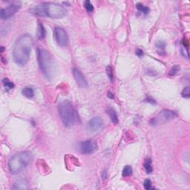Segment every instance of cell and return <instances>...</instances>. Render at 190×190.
<instances>
[{"label":"cell","instance_id":"27","mask_svg":"<svg viewBox=\"0 0 190 190\" xmlns=\"http://www.w3.org/2000/svg\"><path fill=\"white\" fill-rule=\"evenodd\" d=\"M136 55L138 56H143V51H142L141 49H138L136 51Z\"/></svg>","mask_w":190,"mask_h":190},{"label":"cell","instance_id":"6","mask_svg":"<svg viewBox=\"0 0 190 190\" xmlns=\"http://www.w3.org/2000/svg\"><path fill=\"white\" fill-rule=\"evenodd\" d=\"M175 117H177V114L175 112L171 110H168V109H164V110L160 112L157 117L153 118L151 121H154V123H152L153 125H157L158 123H164L168 122V121L175 118Z\"/></svg>","mask_w":190,"mask_h":190},{"label":"cell","instance_id":"26","mask_svg":"<svg viewBox=\"0 0 190 190\" xmlns=\"http://www.w3.org/2000/svg\"><path fill=\"white\" fill-rule=\"evenodd\" d=\"M181 53L183 54V56H185L187 59H189V54H188V50H187V48L184 46V47H182L181 48Z\"/></svg>","mask_w":190,"mask_h":190},{"label":"cell","instance_id":"10","mask_svg":"<svg viewBox=\"0 0 190 190\" xmlns=\"http://www.w3.org/2000/svg\"><path fill=\"white\" fill-rule=\"evenodd\" d=\"M72 74L74 77V80L76 83H77V85L80 87V88H85L88 87V82H87L86 78L85 76L83 75L81 71L77 68H74L72 70Z\"/></svg>","mask_w":190,"mask_h":190},{"label":"cell","instance_id":"7","mask_svg":"<svg viewBox=\"0 0 190 190\" xmlns=\"http://www.w3.org/2000/svg\"><path fill=\"white\" fill-rule=\"evenodd\" d=\"M54 36L56 43L59 46L65 47L68 45L69 39H68V34L65 29L59 27L55 28L54 30Z\"/></svg>","mask_w":190,"mask_h":190},{"label":"cell","instance_id":"14","mask_svg":"<svg viewBox=\"0 0 190 190\" xmlns=\"http://www.w3.org/2000/svg\"><path fill=\"white\" fill-rule=\"evenodd\" d=\"M22 93L27 98H32L34 96V89L32 88H30V87L24 88L22 91Z\"/></svg>","mask_w":190,"mask_h":190},{"label":"cell","instance_id":"8","mask_svg":"<svg viewBox=\"0 0 190 190\" xmlns=\"http://www.w3.org/2000/svg\"><path fill=\"white\" fill-rule=\"evenodd\" d=\"M103 120L100 117H93L87 123L86 130L89 134H94L102 129L103 126Z\"/></svg>","mask_w":190,"mask_h":190},{"label":"cell","instance_id":"25","mask_svg":"<svg viewBox=\"0 0 190 190\" xmlns=\"http://www.w3.org/2000/svg\"><path fill=\"white\" fill-rule=\"evenodd\" d=\"M156 46L159 49H164V48L166 47V43L164 41H158L156 44Z\"/></svg>","mask_w":190,"mask_h":190},{"label":"cell","instance_id":"18","mask_svg":"<svg viewBox=\"0 0 190 190\" xmlns=\"http://www.w3.org/2000/svg\"><path fill=\"white\" fill-rule=\"evenodd\" d=\"M136 8H137V9H138V10H140V11L142 12V13H143V14H147L149 13V8L148 7H146V6H144V5L140 3L137 4V5H136Z\"/></svg>","mask_w":190,"mask_h":190},{"label":"cell","instance_id":"1","mask_svg":"<svg viewBox=\"0 0 190 190\" xmlns=\"http://www.w3.org/2000/svg\"><path fill=\"white\" fill-rule=\"evenodd\" d=\"M33 44L32 37L28 34H23L17 39L13 50V58L17 65L24 66L28 63Z\"/></svg>","mask_w":190,"mask_h":190},{"label":"cell","instance_id":"21","mask_svg":"<svg viewBox=\"0 0 190 190\" xmlns=\"http://www.w3.org/2000/svg\"><path fill=\"white\" fill-rule=\"evenodd\" d=\"M181 95L182 97H184V98H189L190 97V87L189 86H187L185 88H183V90L181 92Z\"/></svg>","mask_w":190,"mask_h":190},{"label":"cell","instance_id":"30","mask_svg":"<svg viewBox=\"0 0 190 190\" xmlns=\"http://www.w3.org/2000/svg\"><path fill=\"white\" fill-rule=\"evenodd\" d=\"M3 51H4V47H2V50H1V52H2Z\"/></svg>","mask_w":190,"mask_h":190},{"label":"cell","instance_id":"17","mask_svg":"<svg viewBox=\"0 0 190 190\" xmlns=\"http://www.w3.org/2000/svg\"><path fill=\"white\" fill-rule=\"evenodd\" d=\"M133 169L131 166H126L123 170V175L125 177H129L132 175Z\"/></svg>","mask_w":190,"mask_h":190},{"label":"cell","instance_id":"19","mask_svg":"<svg viewBox=\"0 0 190 190\" xmlns=\"http://www.w3.org/2000/svg\"><path fill=\"white\" fill-rule=\"evenodd\" d=\"M106 74L109 77V80H110L111 83L114 81V74H113V69H112V67L110 65H108L106 67Z\"/></svg>","mask_w":190,"mask_h":190},{"label":"cell","instance_id":"29","mask_svg":"<svg viewBox=\"0 0 190 190\" xmlns=\"http://www.w3.org/2000/svg\"><path fill=\"white\" fill-rule=\"evenodd\" d=\"M108 97L111 99H113L114 98V94L111 93V92H109V94H108Z\"/></svg>","mask_w":190,"mask_h":190},{"label":"cell","instance_id":"11","mask_svg":"<svg viewBox=\"0 0 190 190\" xmlns=\"http://www.w3.org/2000/svg\"><path fill=\"white\" fill-rule=\"evenodd\" d=\"M96 149H97V144L94 140H87L82 142L81 151L84 154H92Z\"/></svg>","mask_w":190,"mask_h":190},{"label":"cell","instance_id":"2","mask_svg":"<svg viewBox=\"0 0 190 190\" xmlns=\"http://www.w3.org/2000/svg\"><path fill=\"white\" fill-rule=\"evenodd\" d=\"M30 13L39 17H48L52 19H61L66 15L67 11L63 5L55 2H43L35 5Z\"/></svg>","mask_w":190,"mask_h":190},{"label":"cell","instance_id":"15","mask_svg":"<svg viewBox=\"0 0 190 190\" xmlns=\"http://www.w3.org/2000/svg\"><path fill=\"white\" fill-rule=\"evenodd\" d=\"M37 36L39 39H43L45 36V29L42 23H39L38 25Z\"/></svg>","mask_w":190,"mask_h":190},{"label":"cell","instance_id":"5","mask_svg":"<svg viewBox=\"0 0 190 190\" xmlns=\"http://www.w3.org/2000/svg\"><path fill=\"white\" fill-rule=\"evenodd\" d=\"M38 62L41 71L46 78L52 77L54 71L55 64L54 59L49 51L43 48H39L37 49Z\"/></svg>","mask_w":190,"mask_h":190},{"label":"cell","instance_id":"28","mask_svg":"<svg viewBox=\"0 0 190 190\" xmlns=\"http://www.w3.org/2000/svg\"><path fill=\"white\" fill-rule=\"evenodd\" d=\"M102 176H103V178L104 180H105V179L108 178V174H107V172H106V170H104L103 172Z\"/></svg>","mask_w":190,"mask_h":190},{"label":"cell","instance_id":"13","mask_svg":"<svg viewBox=\"0 0 190 190\" xmlns=\"http://www.w3.org/2000/svg\"><path fill=\"white\" fill-rule=\"evenodd\" d=\"M106 112L109 115V117H110L112 122L114 124L118 123V117H117V114L115 111L111 107H108L106 109Z\"/></svg>","mask_w":190,"mask_h":190},{"label":"cell","instance_id":"20","mask_svg":"<svg viewBox=\"0 0 190 190\" xmlns=\"http://www.w3.org/2000/svg\"><path fill=\"white\" fill-rule=\"evenodd\" d=\"M2 82H3V85L5 87V88H7L8 90L13 89L14 88V84L12 82H10L8 79L5 78Z\"/></svg>","mask_w":190,"mask_h":190},{"label":"cell","instance_id":"12","mask_svg":"<svg viewBox=\"0 0 190 190\" xmlns=\"http://www.w3.org/2000/svg\"><path fill=\"white\" fill-rule=\"evenodd\" d=\"M13 189H28V184L27 180L25 179H19L14 183V186L12 187Z\"/></svg>","mask_w":190,"mask_h":190},{"label":"cell","instance_id":"4","mask_svg":"<svg viewBox=\"0 0 190 190\" xmlns=\"http://www.w3.org/2000/svg\"><path fill=\"white\" fill-rule=\"evenodd\" d=\"M32 159V154L28 151H22L17 153L9 160V171L13 175L20 173L30 164Z\"/></svg>","mask_w":190,"mask_h":190},{"label":"cell","instance_id":"22","mask_svg":"<svg viewBox=\"0 0 190 190\" xmlns=\"http://www.w3.org/2000/svg\"><path fill=\"white\" fill-rule=\"evenodd\" d=\"M84 6H85V8L86 9L87 11L89 12V13L94 10L93 5H92V2H91L90 1H88V0H87V1H85V2H84Z\"/></svg>","mask_w":190,"mask_h":190},{"label":"cell","instance_id":"23","mask_svg":"<svg viewBox=\"0 0 190 190\" xmlns=\"http://www.w3.org/2000/svg\"><path fill=\"white\" fill-rule=\"evenodd\" d=\"M179 70H180L179 66L177 65H174V66L171 68L169 74L170 76H175V74H177V73H178V71H179Z\"/></svg>","mask_w":190,"mask_h":190},{"label":"cell","instance_id":"16","mask_svg":"<svg viewBox=\"0 0 190 190\" xmlns=\"http://www.w3.org/2000/svg\"><path fill=\"white\" fill-rule=\"evenodd\" d=\"M144 168L147 174H150L152 172L153 169L152 166H151V160L150 159V158H147V159H146V160H145Z\"/></svg>","mask_w":190,"mask_h":190},{"label":"cell","instance_id":"9","mask_svg":"<svg viewBox=\"0 0 190 190\" xmlns=\"http://www.w3.org/2000/svg\"><path fill=\"white\" fill-rule=\"evenodd\" d=\"M21 3L19 2H15L10 5L8 7L2 8L0 11V16L2 19H8L14 15L20 9Z\"/></svg>","mask_w":190,"mask_h":190},{"label":"cell","instance_id":"3","mask_svg":"<svg viewBox=\"0 0 190 190\" xmlns=\"http://www.w3.org/2000/svg\"><path fill=\"white\" fill-rule=\"evenodd\" d=\"M58 112L65 127H72L78 123L79 116L77 112L68 100H64L59 104Z\"/></svg>","mask_w":190,"mask_h":190},{"label":"cell","instance_id":"24","mask_svg":"<svg viewBox=\"0 0 190 190\" xmlns=\"http://www.w3.org/2000/svg\"><path fill=\"white\" fill-rule=\"evenodd\" d=\"M143 187L146 190H149L151 188V181L149 179H146L145 180L144 183H143Z\"/></svg>","mask_w":190,"mask_h":190}]
</instances>
